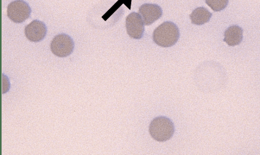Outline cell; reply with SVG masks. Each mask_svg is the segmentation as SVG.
<instances>
[{"instance_id":"1","label":"cell","mask_w":260,"mask_h":155,"mask_svg":"<svg viewBox=\"0 0 260 155\" xmlns=\"http://www.w3.org/2000/svg\"><path fill=\"white\" fill-rule=\"evenodd\" d=\"M180 36L179 28L172 22L166 21L157 27L153 33V40L158 45L169 47L175 45Z\"/></svg>"},{"instance_id":"2","label":"cell","mask_w":260,"mask_h":155,"mask_svg":"<svg viewBox=\"0 0 260 155\" xmlns=\"http://www.w3.org/2000/svg\"><path fill=\"white\" fill-rule=\"evenodd\" d=\"M174 126L172 121L165 116L157 117L153 119L149 128L151 137L159 142L166 141L173 136Z\"/></svg>"},{"instance_id":"3","label":"cell","mask_w":260,"mask_h":155,"mask_svg":"<svg viewBox=\"0 0 260 155\" xmlns=\"http://www.w3.org/2000/svg\"><path fill=\"white\" fill-rule=\"evenodd\" d=\"M74 43L69 35L60 34L56 35L50 43V49L55 55L63 57L69 55L73 51Z\"/></svg>"},{"instance_id":"4","label":"cell","mask_w":260,"mask_h":155,"mask_svg":"<svg viewBox=\"0 0 260 155\" xmlns=\"http://www.w3.org/2000/svg\"><path fill=\"white\" fill-rule=\"evenodd\" d=\"M31 10L28 4L23 0L10 3L7 8V15L14 22H23L30 15Z\"/></svg>"},{"instance_id":"5","label":"cell","mask_w":260,"mask_h":155,"mask_svg":"<svg viewBox=\"0 0 260 155\" xmlns=\"http://www.w3.org/2000/svg\"><path fill=\"white\" fill-rule=\"evenodd\" d=\"M125 27L127 33L130 37L140 39L143 37L144 24L139 13L133 12L126 16Z\"/></svg>"},{"instance_id":"6","label":"cell","mask_w":260,"mask_h":155,"mask_svg":"<svg viewBox=\"0 0 260 155\" xmlns=\"http://www.w3.org/2000/svg\"><path fill=\"white\" fill-rule=\"evenodd\" d=\"M24 32L29 41L38 42L43 40L46 36L47 27L42 21L34 20L25 26Z\"/></svg>"},{"instance_id":"7","label":"cell","mask_w":260,"mask_h":155,"mask_svg":"<svg viewBox=\"0 0 260 155\" xmlns=\"http://www.w3.org/2000/svg\"><path fill=\"white\" fill-rule=\"evenodd\" d=\"M140 15L144 25H149L158 19L162 14L160 6L154 4H144L139 9Z\"/></svg>"},{"instance_id":"8","label":"cell","mask_w":260,"mask_h":155,"mask_svg":"<svg viewBox=\"0 0 260 155\" xmlns=\"http://www.w3.org/2000/svg\"><path fill=\"white\" fill-rule=\"evenodd\" d=\"M224 35V42L229 46H236L242 41L243 29L238 25H232L225 31Z\"/></svg>"},{"instance_id":"9","label":"cell","mask_w":260,"mask_h":155,"mask_svg":"<svg viewBox=\"0 0 260 155\" xmlns=\"http://www.w3.org/2000/svg\"><path fill=\"white\" fill-rule=\"evenodd\" d=\"M192 23L202 25L208 22L212 16V14L204 7L195 9L189 15Z\"/></svg>"},{"instance_id":"10","label":"cell","mask_w":260,"mask_h":155,"mask_svg":"<svg viewBox=\"0 0 260 155\" xmlns=\"http://www.w3.org/2000/svg\"><path fill=\"white\" fill-rule=\"evenodd\" d=\"M207 5L215 12L223 10L227 6L229 0H205Z\"/></svg>"}]
</instances>
